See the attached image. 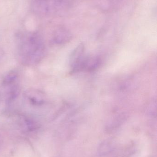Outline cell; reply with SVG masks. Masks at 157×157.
I'll return each instance as SVG.
<instances>
[{"label":"cell","instance_id":"1","mask_svg":"<svg viewBox=\"0 0 157 157\" xmlns=\"http://www.w3.org/2000/svg\"><path fill=\"white\" fill-rule=\"evenodd\" d=\"M44 50L43 40L37 33H23L18 35V54L25 63L37 62L43 57Z\"/></svg>","mask_w":157,"mask_h":157},{"label":"cell","instance_id":"2","mask_svg":"<svg viewBox=\"0 0 157 157\" xmlns=\"http://www.w3.org/2000/svg\"><path fill=\"white\" fill-rule=\"evenodd\" d=\"M64 4V0H40L35 1L34 10L41 14H49L60 10Z\"/></svg>","mask_w":157,"mask_h":157},{"label":"cell","instance_id":"3","mask_svg":"<svg viewBox=\"0 0 157 157\" xmlns=\"http://www.w3.org/2000/svg\"><path fill=\"white\" fill-rule=\"evenodd\" d=\"M25 97L30 104L34 106H41L45 103V96L39 90H29L25 93Z\"/></svg>","mask_w":157,"mask_h":157},{"label":"cell","instance_id":"4","mask_svg":"<svg viewBox=\"0 0 157 157\" xmlns=\"http://www.w3.org/2000/svg\"><path fill=\"white\" fill-rule=\"evenodd\" d=\"M116 142L114 139L109 138L102 142L98 147L99 156L104 157L111 153L115 149Z\"/></svg>","mask_w":157,"mask_h":157},{"label":"cell","instance_id":"5","mask_svg":"<svg viewBox=\"0 0 157 157\" xmlns=\"http://www.w3.org/2000/svg\"><path fill=\"white\" fill-rule=\"evenodd\" d=\"M84 45L80 44L71 53L70 58L71 68L74 67L83 59L84 57Z\"/></svg>","mask_w":157,"mask_h":157},{"label":"cell","instance_id":"6","mask_svg":"<svg viewBox=\"0 0 157 157\" xmlns=\"http://www.w3.org/2000/svg\"><path fill=\"white\" fill-rule=\"evenodd\" d=\"M72 38V35L69 30L65 28L57 30L53 36V41L57 44H61L68 42Z\"/></svg>","mask_w":157,"mask_h":157},{"label":"cell","instance_id":"7","mask_svg":"<svg viewBox=\"0 0 157 157\" xmlns=\"http://www.w3.org/2000/svg\"><path fill=\"white\" fill-rule=\"evenodd\" d=\"M18 77V73L15 71H11L8 72L4 76L2 83L4 86H9L13 84Z\"/></svg>","mask_w":157,"mask_h":157},{"label":"cell","instance_id":"8","mask_svg":"<svg viewBox=\"0 0 157 157\" xmlns=\"http://www.w3.org/2000/svg\"><path fill=\"white\" fill-rule=\"evenodd\" d=\"M19 93V88L18 86H14L10 88L9 92L7 93L6 101L10 103L13 101L16 98H17Z\"/></svg>","mask_w":157,"mask_h":157},{"label":"cell","instance_id":"9","mask_svg":"<svg viewBox=\"0 0 157 157\" xmlns=\"http://www.w3.org/2000/svg\"><path fill=\"white\" fill-rule=\"evenodd\" d=\"M4 52L3 50L0 48V61L2 59L3 57L4 56Z\"/></svg>","mask_w":157,"mask_h":157},{"label":"cell","instance_id":"10","mask_svg":"<svg viewBox=\"0 0 157 157\" xmlns=\"http://www.w3.org/2000/svg\"><path fill=\"white\" fill-rule=\"evenodd\" d=\"M1 98H2V95H1V92H0V101H1Z\"/></svg>","mask_w":157,"mask_h":157},{"label":"cell","instance_id":"11","mask_svg":"<svg viewBox=\"0 0 157 157\" xmlns=\"http://www.w3.org/2000/svg\"><path fill=\"white\" fill-rule=\"evenodd\" d=\"M35 1H40V0H35Z\"/></svg>","mask_w":157,"mask_h":157}]
</instances>
